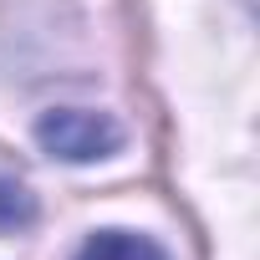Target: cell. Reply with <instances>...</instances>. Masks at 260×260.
Segmentation results:
<instances>
[{"instance_id": "cell-1", "label": "cell", "mask_w": 260, "mask_h": 260, "mask_svg": "<svg viewBox=\"0 0 260 260\" xmlns=\"http://www.w3.org/2000/svg\"><path fill=\"white\" fill-rule=\"evenodd\" d=\"M36 143L61 164H97V158H112L122 148V122L112 112L56 107L36 122Z\"/></svg>"}, {"instance_id": "cell-2", "label": "cell", "mask_w": 260, "mask_h": 260, "mask_svg": "<svg viewBox=\"0 0 260 260\" xmlns=\"http://www.w3.org/2000/svg\"><path fill=\"white\" fill-rule=\"evenodd\" d=\"M72 260H169V250L138 230H97Z\"/></svg>"}, {"instance_id": "cell-3", "label": "cell", "mask_w": 260, "mask_h": 260, "mask_svg": "<svg viewBox=\"0 0 260 260\" xmlns=\"http://www.w3.org/2000/svg\"><path fill=\"white\" fill-rule=\"evenodd\" d=\"M31 219H36L31 189L16 184V179H0V235H6V230H21V224H31Z\"/></svg>"}]
</instances>
